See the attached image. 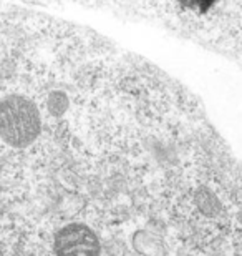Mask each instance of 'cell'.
Here are the masks:
<instances>
[{
	"instance_id": "2",
	"label": "cell",
	"mask_w": 242,
	"mask_h": 256,
	"mask_svg": "<svg viewBox=\"0 0 242 256\" xmlns=\"http://www.w3.org/2000/svg\"><path fill=\"white\" fill-rule=\"evenodd\" d=\"M55 253L56 256H98L100 243L88 226L73 223L56 233Z\"/></svg>"
},
{
	"instance_id": "1",
	"label": "cell",
	"mask_w": 242,
	"mask_h": 256,
	"mask_svg": "<svg viewBox=\"0 0 242 256\" xmlns=\"http://www.w3.org/2000/svg\"><path fill=\"white\" fill-rule=\"evenodd\" d=\"M40 133V114L33 102L12 95L0 102V138L12 146L30 145Z\"/></svg>"
}]
</instances>
